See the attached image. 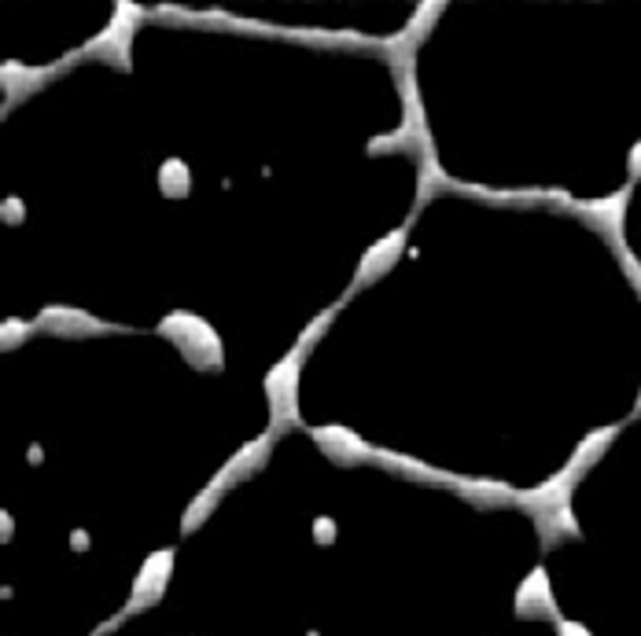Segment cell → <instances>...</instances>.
<instances>
[{"label": "cell", "instance_id": "19", "mask_svg": "<svg viewBox=\"0 0 641 636\" xmlns=\"http://www.w3.org/2000/svg\"><path fill=\"white\" fill-rule=\"evenodd\" d=\"M557 636H594L590 629H586L583 622H572V618H561L557 622Z\"/></svg>", "mask_w": 641, "mask_h": 636}, {"label": "cell", "instance_id": "9", "mask_svg": "<svg viewBox=\"0 0 641 636\" xmlns=\"http://www.w3.org/2000/svg\"><path fill=\"white\" fill-rule=\"evenodd\" d=\"M630 191L634 185L619 188L616 196H601V199H586V202H572L575 213H583L586 221L594 224L597 232H605L608 240H623V221H627V207H630Z\"/></svg>", "mask_w": 641, "mask_h": 636}, {"label": "cell", "instance_id": "4", "mask_svg": "<svg viewBox=\"0 0 641 636\" xmlns=\"http://www.w3.org/2000/svg\"><path fill=\"white\" fill-rule=\"evenodd\" d=\"M273 430H265L262 438H251L248 446H243L237 457H232L226 468H221L218 474H214V479L207 482V490L199 493L196 501L188 504V512H185V523H181V530L185 534H192L196 530V526L207 519V515L214 512V504H218L221 497H226V490L229 486H237L240 479H248L251 471H259L262 463H265V457H270V449H273Z\"/></svg>", "mask_w": 641, "mask_h": 636}, {"label": "cell", "instance_id": "22", "mask_svg": "<svg viewBox=\"0 0 641 636\" xmlns=\"http://www.w3.org/2000/svg\"><path fill=\"white\" fill-rule=\"evenodd\" d=\"M634 413L641 416V391H638V408H634Z\"/></svg>", "mask_w": 641, "mask_h": 636}, {"label": "cell", "instance_id": "2", "mask_svg": "<svg viewBox=\"0 0 641 636\" xmlns=\"http://www.w3.org/2000/svg\"><path fill=\"white\" fill-rule=\"evenodd\" d=\"M572 490L575 479L564 468L550 474L546 482H539L534 490H517V504L523 512H531L542 548H557L568 537H579V523H575L572 512Z\"/></svg>", "mask_w": 641, "mask_h": 636}, {"label": "cell", "instance_id": "18", "mask_svg": "<svg viewBox=\"0 0 641 636\" xmlns=\"http://www.w3.org/2000/svg\"><path fill=\"white\" fill-rule=\"evenodd\" d=\"M619 254H623V268H627V276L634 279V287H638V295H641V265H638V257L627 251V246H619Z\"/></svg>", "mask_w": 641, "mask_h": 636}, {"label": "cell", "instance_id": "7", "mask_svg": "<svg viewBox=\"0 0 641 636\" xmlns=\"http://www.w3.org/2000/svg\"><path fill=\"white\" fill-rule=\"evenodd\" d=\"M405 235H410V224H402V229H394L388 235H380L377 243H369V251L361 254V265L355 273V290L377 284L380 276H388L394 265H399V257L405 254Z\"/></svg>", "mask_w": 641, "mask_h": 636}, {"label": "cell", "instance_id": "3", "mask_svg": "<svg viewBox=\"0 0 641 636\" xmlns=\"http://www.w3.org/2000/svg\"><path fill=\"white\" fill-rule=\"evenodd\" d=\"M159 336L166 342H174L181 350V358L199 372H221V364H226V350H221L218 331H214L210 320H203L199 312H188V309L166 312V317L159 320Z\"/></svg>", "mask_w": 641, "mask_h": 636}, {"label": "cell", "instance_id": "8", "mask_svg": "<svg viewBox=\"0 0 641 636\" xmlns=\"http://www.w3.org/2000/svg\"><path fill=\"white\" fill-rule=\"evenodd\" d=\"M512 607H517V618H550V622H561V607H557V596H553V581H550V570L546 567H534L531 574L520 581Z\"/></svg>", "mask_w": 641, "mask_h": 636}, {"label": "cell", "instance_id": "12", "mask_svg": "<svg viewBox=\"0 0 641 636\" xmlns=\"http://www.w3.org/2000/svg\"><path fill=\"white\" fill-rule=\"evenodd\" d=\"M616 435H619V427H597V430H590V435H586V438L579 441V446H575L572 460L564 463V471H568L572 479L579 482L583 474L590 471L594 463L605 457V449L612 446V441H616Z\"/></svg>", "mask_w": 641, "mask_h": 636}, {"label": "cell", "instance_id": "20", "mask_svg": "<svg viewBox=\"0 0 641 636\" xmlns=\"http://www.w3.org/2000/svg\"><path fill=\"white\" fill-rule=\"evenodd\" d=\"M627 169H630V185L641 180V140L634 147H630V158H627Z\"/></svg>", "mask_w": 641, "mask_h": 636}, {"label": "cell", "instance_id": "21", "mask_svg": "<svg viewBox=\"0 0 641 636\" xmlns=\"http://www.w3.org/2000/svg\"><path fill=\"white\" fill-rule=\"evenodd\" d=\"M19 218H23V202H19V199H8V202H4V221H19Z\"/></svg>", "mask_w": 641, "mask_h": 636}, {"label": "cell", "instance_id": "17", "mask_svg": "<svg viewBox=\"0 0 641 636\" xmlns=\"http://www.w3.org/2000/svg\"><path fill=\"white\" fill-rule=\"evenodd\" d=\"M314 537H317L320 545H333V541H336V523L320 515V519L314 523Z\"/></svg>", "mask_w": 641, "mask_h": 636}, {"label": "cell", "instance_id": "11", "mask_svg": "<svg viewBox=\"0 0 641 636\" xmlns=\"http://www.w3.org/2000/svg\"><path fill=\"white\" fill-rule=\"evenodd\" d=\"M37 328H41V331H48V336H59V339L104 336V331H111V325L96 320L93 312L70 309V306H45V309L37 312Z\"/></svg>", "mask_w": 641, "mask_h": 636}, {"label": "cell", "instance_id": "10", "mask_svg": "<svg viewBox=\"0 0 641 636\" xmlns=\"http://www.w3.org/2000/svg\"><path fill=\"white\" fill-rule=\"evenodd\" d=\"M309 438H314L317 449L336 463H369V460H377V449H372L366 438H358L350 427H336V424L333 427H314L309 430Z\"/></svg>", "mask_w": 641, "mask_h": 636}, {"label": "cell", "instance_id": "15", "mask_svg": "<svg viewBox=\"0 0 641 636\" xmlns=\"http://www.w3.org/2000/svg\"><path fill=\"white\" fill-rule=\"evenodd\" d=\"M439 12H443V4H421V8H416L413 23L405 26L402 34H399V41H402V45L416 48V41H424V37H427V30H432V23H435L432 15H439Z\"/></svg>", "mask_w": 641, "mask_h": 636}, {"label": "cell", "instance_id": "6", "mask_svg": "<svg viewBox=\"0 0 641 636\" xmlns=\"http://www.w3.org/2000/svg\"><path fill=\"white\" fill-rule=\"evenodd\" d=\"M170 574H174V548H159L144 559L141 574L133 581L130 603H126V614H141L148 607H155L163 600V592L170 585Z\"/></svg>", "mask_w": 641, "mask_h": 636}, {"label": "cell", "instance_id": "16", "mask_svg": "<svg viewBox=\"0 0 641 636\" xmlns=\"http://www.w3.org/2000/svg\"><path fill=\"white\" fill-rule=\"evenodd\" d=\"M30 336V325H23V320H4V328H0V342H4L8 350L19 347V339H26Z\"/></svg>", "mask_w": 641, "mask_h": 636}, {"label": "cell", "instance_id": "1", "mask_svg": "<svg viewBox=\"0 0 641 636\" xmlns=\"http://www.w3.org/2000/svg\"><path fill=\"white\" fill-rule=\"evenodd\" d=\"M336 309H325L320 317L309 325L292 350L284 353L281 361L273 364L270 372H265V402H270V430L273 435H281L284 427H298V380H303V361L306 353L314 350V342L325 336V328L333 325Z\"/></svg>", "mask_w": 641, "mask_h": 636}, {"label": "cell", "instance_id": "5", "mask_svg": "<svg viewBox=\"0 0 641 636\" xmlns=\"http://www.w3.org/2000/svg\"><path fill=\"white\" fill-rule=\"evenodd\" d=\"M137 15H141V8L119 4L115 8V19L107 23V30L104 34H96L89 45L82 48V56H104V59L119 63V67H130V45H133Z\"/></svg>", "mask_w": 641, "mask_h": 636}, {"label": "cell", "instance_id": "13", "mask_svg": "<svg viewBox=\"0 0 641 636\" xmlns=\"http://www.w3.org/2000/svg\"><path fill=\"white\" fill-rule=\"evenodd\" d=\"M450 486H457V493L476 504H501V501H517V490L509 482H495V479H461V474H450Z\"/></svg>", "mask_w": 641, "mask_h": 636}, {"label": "cell", "instance_id": "14", "mask_svg": "<svg viewBox=\"0 0 641 636\" xmlns=\"http://www.w3.org/2000/svg\"><path fill=\"white\" fill-rule=\"evenodd\" d=\"M159 188H163V196H170V199H185L188 188H192L188 166L181 163V158H166V163L159 166Z\"/></svg>", "mask_w": 641, "mask_h": 636}]
</instances>
